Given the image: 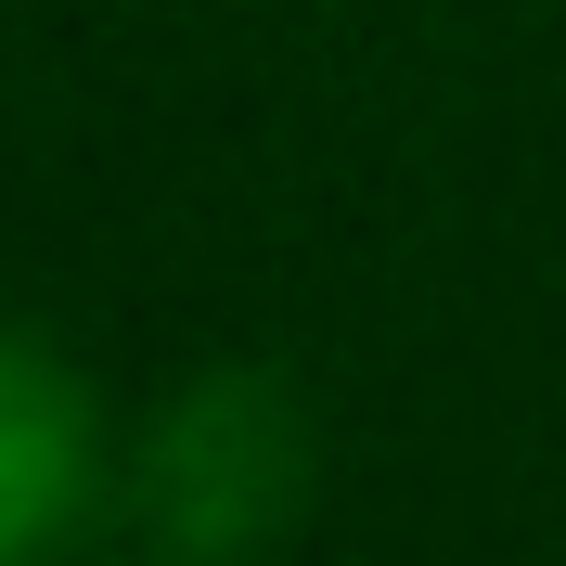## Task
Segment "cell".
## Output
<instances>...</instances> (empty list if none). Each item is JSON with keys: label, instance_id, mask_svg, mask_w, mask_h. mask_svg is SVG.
Returning a JSON list of instances; mask_svg holds the SVG:
<instances>
[{"label": "cell", "instance_id": "7a4b0ae2", "mask_svg": "<svg viewBox=\"0 0 566 566\" xmlns=\"http://www.w3.org/2000/svg\"><path fill=\"white\" fill-rule=\"evenodd\" d=\"M91 476H104V438H91V387L65 360L0 322V566L65 554L77 515H91Z\"/></svg>", "mask_w": 566, "mask_h": 566}, {"label": "cell", "instance_id": "6da1fadb", "mask_svg": "<svg viewBox=\"0 0 566 566\" xmlns=\"http://www.w3.org/2000/svg\"><path fill=\"white\" fill-rule=\"evenodd\" d=\"M142 502H155L168 554H193V566L271 554L283 515L310 502V412L283 399V374H207V387L155 424Z\"/></svg>", "mask_w": 566, "mask_h": 566}]
</instances>
